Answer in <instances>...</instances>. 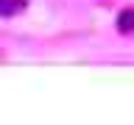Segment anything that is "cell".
<instances>
[{
  "instance_id": "2",
  "label": "cell",
  "mask_w": 134,
  "mask_h": 125,
  "mask_svg": "<svg viewBox=\"0 0 134 125\" xmlns=\"http://www.w3.org/2000/svg\"><path fill=\"white\" fill-rule=\"evenodd\" d=\"M25 6H28V0H0V17H14Z\"/></svg>"
},
{
  "instance_id": "1",
  "label": "cell",
  "mask_w": 134,
  "mask_h": 125,
  "mask_svg": "<svg viewBox=\"0 0 134 125\" xmlns=\"http://www.w3.org/2000/svg\"><path fill=\"white\" fill-rule=\"evenodd\" d=\"M117 31L120 33H131L134 31V8H123L117 14Z\"/></svg>"
}]
</instances>
